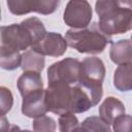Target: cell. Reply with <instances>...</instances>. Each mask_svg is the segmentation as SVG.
I'll return each mask as SVG.
<instances>
[{"instance_id": "ba28073f", "label": "cell", "mask_w": 132, "mask_h": 132, "mask_svg": "<svg viewBox=\"0 0 132 132\" xmlns=\"http://www.w3.org/2000/svg\"><path fill=\"white\" fill-rule=\"evenodd\" d=\"M105 77V66L103 61L98 57H87L80 62V76L78 82L102 87Z\"/></svg>"}, {"instance_id": "ac0fdd59", "label": "cell", "mask_w": 132, "mask_h": 132, "mask_svg": "<svg viewBox=\"0 0 132 132\" xmlns=\"http://www.w3.org/2000/svg\"><path fill=\"white\" fill-rule=\"evenodd\" d=\"M59 130L60 132H76L80 124L75 113L69 111L59 117Z\"/></svg>"}, {"instance_id": "2e32d148", "label": "cell", "mask_w": 132, "mask_h": 132, "mask_svg": "<svg viewBox=\"0 0 132 132\" xmlns=\"http://www.w3.org/2000/svg\"><path fill=\"white\" fill-rule=\"evenodd\" d=\"M76 132H110V127L100 117L91 116L82 121Z\"/></svg>"}, {"instance_id": "8fae6325", "label": "cell", "mask_w": 132, "mask_h": 132, "mask_svg": "<svg viewBox=\"0 0 132 132\" xmlns=\"http://www.w3.org/2000/svg\"><path fill=\"white\" fill-rule=\"evenodd\" d=\"M123 114H125V105L120 99L113 96L106 97L99 106V116L108 125H112Z\"/></svg>"}, {"instance_id": "9a60e30c", "label": "cell", "mask_w": 132, "mask_h": 132, "mask_svg": "<svg viewBox=\"0 0 132 132\" xmlns=\"http://www.w3.org/2000/svg\"><path fill=\"white\" fill-rule=\"evenodd\" d=\"M45 59L40 54L30 50L22 54L21 68L23 71H35L40 72L44 68Z\"/></svg>"}, {"instance_id": "44dd1931", "label": "cell", "mask_w": 132, "mask_h": 132, "mask_svg": "<svg viewBox=\"0 0 132 132\" xmlns=\"http://www.w3.org/2000/svg\"><path fill=\"white\" fill-rule=\"evenodd\" d=\"M113 132H132V116L123 114L112 124Z\"/></svg>"}, {"instance_id": "6da1fadb", "label": "cell", "mask_w": 132, "mask_h": 132, "mask_svg": "<svg viewBox=\"0 0 132 132\" xmlns=\"http://www.w3.org/2000/svg\"><path fill=\"white\" fill-rule=\"evenodd\" d=\"M43 23L36 16L28 18L20 24L1 27L0 50L21 52L37 43L46 34Z\"/></svg>"}, {"instance_id": "7402d4cb", "label": "cell", "mask_w": 132, "mask_h": 132, "mask_svg": "<svg viewBox=\"0 0 132 132\" xmlns=\"http://www.w3.org/2000/svg\"><path fill=\"white\" fill-rule=\"evenodd\" d=\"M18 132H32V131H30V130H21V129H20Z\"/></svg>"}, {"instance_id": "5bb4252c", "label": "cell", "mask_w": 132, "mask_h": 132, "mask_svg": "<svg viewBox=\"0 0 132 132\" xmlns=\"http://www.w3.org/2000/svg\"><path fill=\"white\" fill-rule=\"evenodd\" d=\"M113 86L120 92L132 91V61L118 66L113 72Z\"/></svg>"}, {"instance_id": "8992f818", "label": "cell", "mask_w": 132, "mask_h": 132, "mask_svg": "<svg viewBox=\"0 0 132 132\" xmlns=\"http://www.w3.org/2000/svg\"><path fill=\"white\" fill-rule=\"evenodd\" d=\"M93 16L91 4L86 0L68 1L63 13L64 23L71 29H82L90 25Z\"/></svg>"}, {"instance_id": "9c48e42d", "label": "cell", "mask_w": 132, "mask_h": 132, "mask_svg": "<svg viewBox=\"0 0 132 132\" xmlns=\"http://www.w3.org/2000/svg\"><path fill=\"white\" fill-rule=\"evenodd\" d=\"M68 43L61 34L56 32H47L42 39L31 46V50L41 56L61 57L67 51Z\"/></svg>"}, {"instance_id": "e0dca14e", "label": "cell", "mask_w": 132, "mask_h": 132, "mask_svg": "<svg viewBox=\"0 0 132 132\" xmlns=\"http://www.w3.org/2000/svg\"><path fill=\"white\" fill-rule=\"evenodd\" d=\"M22 63V54L19 52L2 51L0 50V66L4 70H14L21 67Z\"/></svg>"}, {"instance_id": "603a6c76", "label": "cell", "mask_w": 132, "mask_h": 132, "mask_svg": "<svg viewBox=\"0 0 132 132\" xmlns=\"http://www.w3.org/2000/svg\"><path fill=\"white\" fill-rule=\"evenodd\" d=\"M131 40H132V35H131Z\"/></svg>"}, {"instance_id": "ffe728a7", "label": "cell", "mask_w": 132, "mask_h": 132, "mask_svg": "<svg viewBox=\"0 0 132 132\" xmlns=\"http://www.w3.org/2000/svg\"><path fill=\"white\" fill-rule=\"evenodd\" d=\"M13 104V97L11 91L2 86L0 88V109H1V117H5V114L11 109Z\"/></svg>"}, {"instance_id": "52a82bcc", "label": "cell", "mask_w": 132, "mask_h": 132, "mask_svg": "<svg viewBox=\"0 0 132 132\" xmlns=\"http://www.w3.org/2000/svg\"><path fill=\"white\" fill-rule=\"evenodd\" d=\"M60 1L57 0H7L6 5L9 11L15 15H24L30 12L41 14H51L59 6Z\"/></svg>"}, {"instance_id": "3957f363", "label": "cell", "mask_w": 132, "mask_h": 132, "mask_svg": "<svg viewBox=\"0 0 132 132\" xmlns=\"http://www.w3.org/2000/svg\"><path fill=\"white\" fill-rule=\"evenodd\" d=\"M65 39L70 47L80 54L89 55L101 54L107 44L112 43L111 36L104 33L97 22H94L82 29L67 30Z\"/></svg>"}, {"instance_id": "5b68a950", "label": "cell", "mask_w": 132, "mask_h": 132, "mask_svg": "<svg viewBox=\"0 0 132 132\" xmlns=\"http://www.w3.org/2000/svg\"><path fill=\"white\" fill-rule=\"evenodd\" d=\"M72 86L66 84L48 85L45 90V102L48 111L61 116L71 111Z\"/></svg>"}, {"instance_id": "7a4b0ae2", "label": "cell", "mask_w": 132, "mask_h": 132, "mask_svg": "<svg viewBox=\"0 0 132 132\" xmlns=\"http://www.w3.org/2000/svg\"><path fill=\"white\" fill-rule=\"evenodd\" d=\"M99 26L107 35L124 34L132 29L131 0H99L95 3Z\"/></svg>"}, {"instance_id": "4fadbf2b", "label": "cell", "mask_w": 132, "mask_h": 132, "mask_svg": "<svg viewBox=\"0 0 132 132\" xmlns=\"http://www.w3.org/2000/svg\"><path fill=\"white\" fill-rule=\"evenodd\" d=\"M109 58L117 65H123L132 61V40L121 39L112 42L109 48Z\"/></svg>"}, {"instance_id": "30bf717a", "label": "cell", "mask_w": 132, "mask_h": 132, "mask_svg": "<svg viewBox=\"0 0 132 132\" xmlns=\"http://www.w3.org/2000/svg\"><path fill=\"white\" fill-rule=\"evenodd\" d=\"M48 111L45 102V90L34 92L26 97H23L22 112L28 118H39L45 116Z\"/></svg>"}, {"instance_id": "d6986e66", "label": "cell", "mask_w": 132, "mask_h": 132, "mask_svg": "<svg viewBox=\"0 0 132 132\" xmlns=\"http://www.w3.org/2000/svg\"><path fill=\"white\" fill-rule=\"evenodd\" d=\"M32 127L34 132H56L57 123L53 118L42 116L34 119Z\"/></svg>"}, {"instance_id": "277c9868", "label": "cell", "mask_w": 132, "mask_h": 132, "mask_svg": "<svg viewBox=\"0 0 132 132\" xmlns=\"http://www.w3.org/2000/svg\"><path fill=\"white\" fill-rule=\"evenodd\" d=\"M80 76V62L74 58H65L53 63L47 69L48 85L66 84L69 86L78 82Z\"/></svg>"}, {"instance_id": "7c38bea8", "label": "cell", "mask_w": 132, "mask_h": 132, "mask_svg": "<svg viewBox=\"0 0 132 132\" xmlns=\"http://www.w3.org/2000/svg\"><path fill=\"white\" fill-rule=\"evenodd\" d=\"M18 89L22 97H26L34 92L43 90V80L40 72L24 71L16 81Z\"/></svg>"}]
</instances>
